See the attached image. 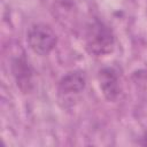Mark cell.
<instances>
[{
    "label": "cell",
    "mask_w": 147,
    "mask_h": 147,
    "mask_svg": "<svg viewBox=\"0 0 147 147\" xmlns=\"http://www.w3.org/2000/svg\"><path fill=\"white\" fill-rule=\"evenodd\" d=\"M115 47V36L111 29L99 20H94L87 28L86 48L95 55L102 56L111 53Z\"/></svg>",
    "instance_id": "6da1fadb"
},
{
    "label": "cell",
    "mask_w": 147,
    "mask_h": 147,
    "mask_svg": "<svg viewBox=\"0 0 147 147\" xmlns=\"http://www.w3.org/2000/svg\"><path fill=\"white\" fill-rule=\"evenodd\" d=\"M86 86V77L83 71L75 70L64 75L59 82V94L62 96L77 95L84 91Z\"/></svg>",
    "instance_id": "277c9868"
},
{
    "label": "cell",
    "mask_w": 147,
    "mask_h": 147,
    "mask_svg": "<svg viewBox=\"0 0 147 147\" xmlns=\"http://www.w3.org/2000/svg\"><path fill=\"white\" fill-rule=\"evenodd\" d=\"M26 41L33 53L44 56L54 49L57 42V36L48 24L37 23L29 29Z\"/></svg>",
    "instance_id": "7a4b0ae2"
},
{
    "label": "cell",
    "mask_w": 147,
    "mask_h": 147,
    "mask_svg": "<svg viewBox=\"0 0 147 147\" xmlns=\"http://www.w3.org/2000/svg\"><path fill=\"white\" fill-rule=\"evenodd\" d=\"M98 80L103 96L110 102L116 101L121 93L118 71L113 67H105L99 70Z\"/></svg>",
    "instance_id": "3957f363"
},
{
    "label": "cell",
    "mask_w": 147,
    "mask_h": 147,
    "mask_svg": "<svg viewBox=\"0 0 147 147\" xmlns=\"http://www.w3.org/2000/svg\"><path fill=\"white\" fill-rule=\"evenodd\" d=\"M141 139H142V141H141L140 144H141V145H144V146H147V132L142 136V138H141Z\"/></svg>",
    "instance_id": "5b68a950"
}]
</instances>
